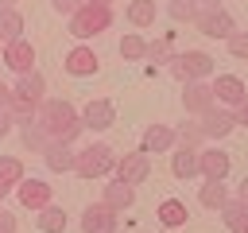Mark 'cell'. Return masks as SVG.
<instances>
[{"instance_id":"9a60e30c","label":"cell","mask_w":248,"mask_h":233,"mask_svg":"<svg viewBox=\"0 0 248 233\" xmlns=\"http://www.w3.org/2000/svg\"><path fill=\"white\" fill-rule=\"evenodd\" d=\"M213 93H217V105H225V109H236V105L248 101V85L236 74H217L213 78Z\"/></svg>"},{"instance_id":"f546056e","label":"cell","mask_w":248,"mask_h":233,"mask_svg":"<svg viewBox=\"0 0 248 233\" xmlns=\"http://www.w3.org/2000/svg\"><path fill=\"white\" fill-rule=\"evenodd\" d=\"M178 132V144H190V148H202L205 144V132H202V120L194 116V120H186L182 128H174Z\"/></svg>"},{"instance_id":"d590c367","label":"cell","mask_w":248,"mask_h":233,"mask_svg":"<svg viewBox=\"0 0 248 233\" xmlns=\"http://www.w3.org/2000/svg\"><path fill=\"white\" fill-rule=\"evenodd\" d=\"M0 233H16V214L0 206Z\"/></svg>"},{"instance_id":"7bdbcfd3","label":"cell","mask_w":248,"mask_h":233,"mask_svg":"<svg viewBox=\"0 0 248 233\" xmlns=\"http://www.w3.org/2000/svg\"><path fill=\"white\" fill-rule=\"evenodd\" d=\"M97 4H112V0H97Z\"/></svg>"},{"instance_id":"30bf717a","label":"cell","mask_w":248,"mask_h":233,"mask_svg":"<svg viewBox=\"0 0 248 233\" xmlns=\"http://www.w3.org/2000/svg\"><path fill=\"white\" fill-rule=\"evenodd\" d=\"M202 120V132H205V140H225L232 128H240V120H236V109H225V105H213L205 116H198Z\"/></svg>"},{"instance_id":"f1b7e54d","label":"cell","mask_w":248,"mask_h":233,"mask_svg":"<svg viewBox=\"0 0 248 233\" xmlns=\"http://www.w3.org/2000/svg\"><path fill=\"white\" fill-rule=\"evenodd\" d=\"M198 0H167V16L174 19V23H194L198 19Z\"/></svg>"},{"instance_id":"d6a6232c","label":"cell","mask_w":248,"mask_h":233,"mask_svg":"<svg viewBox=\"0 0 248 233\" xmlns=\"http://www.w3.org/2000/svg\"><path fill=\"white\" fill-rule=\"evenodd\" d=\"M225 47H229L232 58H244V62H248V31H232V35L225 39Z\"/></svg>"},{"instance_id":"277c9868","label":"cell","mask_w":248,"mask_h":233,"mask_svg":"<svg viewBox=\"0 0 248 233\" xmlns=\"http://www.w3.org/2000/svg\"><path fill=\"white\" fill-rule=\"evenodd\" d=\"M116 159H120V155H116L108 144H89V148L78 151L74 175H81V179H108V175L116 171Z\"/></svg>"},{"instance_id":"ee69618b","label":"cell","mask_w":248,"mask_h":233,"mask_svg":"<svg viewBox=\"0 0 248 233\" xmlns=\"http://www.w3.org/2000/svg\"><path fill=\"white\" fill-rule=\"evenodd\" d=\"M244 233H248V229H244Z\"/></svg>"},{"instance_id":"4dcf8cb0","label":"cell","mask_w":248,"mask_h":233,"mask_svg":"<svg viewBox=\"0 0 248 233\" xmlns=\"http://www.w3.org/2000/svg\"><path fill=\"white\" fill-rule=\"evenodd\" d=\"M0 179L12 183V186H19V179H23V163H19L16 155H0Z\"/></svg>"},{"instance_id":"ba28073f","label":"cell","mask_w":248,"mask_h":233,"mask_svg":"<svg viewBox=\"0 0 248 233\" xmlns=\"http://www.w3.org/2000/svg\"><path fill=\"white\" fill-rule=\"evenodd\" d=\"M62 70H66L70 78H93V74L101 70V58H97L93 47L78 43V47H70V50L62 54Z\"/></svg>"},{"instance_id":"d4e9b609","label":"cell","mask_w":248,"mask_h":233,"mask_svg":"<svg viewBox=\"0 0 248 233\" xmlns=\"http://www.w3.org/2000/svg\"><path fill=\"white\" fill-rule=\"evenodd\" d=\"M155 0H128V8H124V19L132 23V27H151L155 23Z\"/></svg>"},{"instance_id":"ffe728a7","label":"cell","mask_w":248,"mask_h":233,"mask_svg":"<svg viewBox=\"0 0 248 233\" xmlns=\"http://www.w3.org/2000/svg\"><path fill=\"white\" fill-rule=\"evenodd\" d=\"M16 128H19V144H23L27 151H35V155H43V151H46L50 136L43 132V124H39L35 116H23V120H16Z\"/></svg>"},{"instance_id":"2e32d148","label":"cell","mask_w":248,"mask_h":233,"mask_svg":"<svg viewBox=\"0 0 248 233\" xmlns=\"http://www.w3.org/2000/svg\"><path fill=\"white\" fill-rule=\"evenodd\" d=\"M140 148H143L147 155L174 151V148H178V132H174L170 124H147V128H143V140H140Z\"/></svg>"},{"instance_id":"cb8c5ba5","label":"cell","mask_w":248,"mask_h":233,"mask_svg":"<svg viewBox=\"0 0 248 233\" xmlns=\"http://www.w3.org/2000/svg\"><path fill=\"white\" fill-rule=\"evenodd\" d=\"M35 229L39 233H66V210L62 206H43L39 210V217H35Z\"/></svg>"},{"instance_id":"e575fe53","label":"cell","mask_w":248,"mask_h":233,"mask_svg":"<svg viewBox=\"0 0 248 233\" xmlns=\"http://www.w3.org/2000/svg\"><path fill=\"white\" fill-rule=\"evenodd\" d=\"M12 128H16V113L12 109H0V140L12 136Z\"/></svg>"},{"instance_id":"ab89813d","label":"cell","mask_w":248,"mask_h":233,"mask_svg":"<svg viewBox=\"0 0 248 233\" xmlns=\"http://www.w3.org/2000/svg\"><path fill=\"white\" fill-rule=\"evenodd\" d=\"M236 120L248 128V101H244V105H236Z\"/></svg>"},{"instance_id":"1f68e13d","label":"cell","mask_w":248,"mask_h":233,"mask_svg":"<svg viewBox=\"0 0 248 233\" xmlns=\"http://www.w3.org/2000/svg\"><path fill=\"white\" fill-rule=\"evenodd\" d=\"M170 54H174V50H170V39H167V35L155 39V43H147V58H151L155 66H159V62H170Z\"/></svg>"},{"instance_id":"4316f807","label":"cell","mask_w":248,"mask_h":233,"mask_svg":"<svg viewBox=\"0 0 248 233\" xmlns=\"http://www.w3.org/2000/svg\"><path fill=\"white\" fill-rule=\"evenodd\" d=\"M16 39H23V12L8 8L0 12V43H16Z\"/></svg>"},{"instance_id":"9c48e42d","label":"cell","mask_w":248,"mask_h":233,"mask_svg":"<svg viewBox=\"0 0 248 233\" xmlns=\"http://www.w3.org/2000/svg\"><path fill=\"white\" fill-rule=\"evenodd\" d=\"M116 179H124V183H132V186H140L147 175H151V155L143 151V148H136V151H124L120 159H116V171H112Z\"/></svg>"},{"instance_id":"836d02e7","label":"cell","mask_w":248,"mask_h":233,"mask_svg":"<svg viewBox=\"0 0 248 233\" xmlns=\"http://www.w3.org/2000/svg\"><path fill=\"white\" fill-rule=\"evenodd\" d=\"M81 4H85V0H50V8H54L58 16H66V19H70V16H74Z\"/></svg>"},{"instance_id":"4fadbf2b","label":"cell","mask_w":248,"mask_h":233,"mask_svg":"<svg viewBox=\"0 0 248 233\" xmlns=\"http://www.w3.org/2000/svg\"><path fill=\"white\" fill-rule=\"evenodd\" d=\"M194 27H198L205 39H221V43H225V39L236 31V19H232L225 8H217V12H202V16L194 19Z\"/></svg>"},{"instance_id":"60d3db41","label":"cell","mask_w":248,"mask_h":233,"mask_svg":"<svg viewBox=\"0 0 248 233\" xmlns=\"http://www.w3.org/2000/svg\"><path fill=\"white\" fill-rule=\"evenodd\" d=\"M12 190H16V186H12V183H4V179H0V202H4V198H8V194H12Z\"/></svg>"},{"instance_id":"6da1fadb","label":"cell","mask_w":248,"mask_h":233,"mask_svg":"<svg viewBox=\"0 0 248 233\" xmlns=\"http://www.w3.org/2000/svg\"><path fill=\"white\" fill-rule=\"evenodd\" d=\"M35 120L43 124V132H46L50 140H66V144H74L78 132L85 128V124H81V109H74L70 101H58V97H46V101L39 105Z\"/></svg>"},{"instance_id":"5bb4252c","label":"cell","mask_w":248,"mask_h":233,"mask_svg":"<svg viewBox=\"0 0 248 233\" xmlns=\"http://www.w3.org/2000/svg\"><path fill=\"white\" fill-rule=\"evenodd\" d=\"M0 62L19 78V74H31L35 70V47L27 43V39H16V43H4V54H0Z\"/></svg>"},{"instance_id":"f35d334b","label":"cell","mask_w":248,"mask_h":233,"mask_svg":"<svg viewBox=\"0 0 248 233\" xmlns=\"http://www.w3.org/2000/svg\"><path fill=\"white\" fill-rule=\"evenodd\" d=\"M236 198H240V202H244V206H248V175H244V179H240V186H236Z\"/></svg>"},{"instance_id":"52a82bcc","label":"cell","mask_w":248,"mask_h":233,"mask_svg":"<svg viewBox=\"0 0 248 233\" xmlns=\"http://www.w3.org/2000/svg\"><path fill=\"white\" fill-rule=\"evenodd\" d=\"M120 210H112L108 202H89L81 210V233H116L120 229Z\"/></svg>"},{"instance_id":"44dd1931","label":"cell","mask_w":248,"mask_h":233,"mask_svg":"<svg viewBox=\"0 0 248 233\" xmlns=\"http://www.w3.org/2000/svg\"><path fill=\"white\" fill-rule=\"evenodd\" d=\"M232 155L221 148H202V179H229Z\"/></svg>"},{"instance_id":"484cf974","label":"cell","mask_w":248,"mask_h":233,"mask_svg":"<svg viewBox=\"0 0 248 233\" xmlns=\"http://www.w3.org/2000/svg\"><path fill=\"white\" fill-rule=\"evenodd\" d=\"M221 221H225L229 233H244V229H248V206H244L240 198H229L225 210H221Z\"/></svg>"},{"instance_id":"7a4b0ae2","label":"cell","mask_w":248,"mask_h":233,"mask_svg":"<svg viewBox=\"0 0 248 233\" xmlns=\"http://www.w3.org/2000/svg\"><path fill=\"white\" fill-rule=\"evenodd\" d=\"M66 23H70V35H74L78 43H85V39H97L101 31H108L112 8H108V4H97V0H85Z\"/></svg>"},{"instance_id":"83f0119b","label":"cell","mask_w":248,"mask_h":233,"mask_svg":"<svg viewBox=\"0 0 248 233\" xmlns=\"http://www.w3.org/2000/svg\"><path fill=\"white\" fill-rule=\"evenodd\" d=\"M120 58L124 62H140V58H147V43H143V35H136V31H128L124 39H120Z\"/></svg>"},{"instance_id":"ac0fdd59","label":"cell","mask_w":248,"mask_h":233,"mask_svg":"<svg viewBox=\"0 0 248 233\" xmlns=\"http://www.w3.org/2000/svg\"><path fill=\"white\" fill-rule=\"evenodd\" d=\"M43 163H46V171H54V175H66V171H74V163H78V151H74L66 140H50V144H46V151H43Z\"/></svg>"},{"instance_id":"5b68a950","label":"cell","mask_w":248,"mask_h":233,"mask_svg":"<svg viewBox=\"0 0 248 233\" xmlns=\"http://www.w3.org/2000/svg\"><path fill=\"white\" fill-rule=\"evenodd\" d=\"M167 70L178 82H209L213 78V54H205V50H178V54H170Z\"/></svg>"},{"instance_id":"3957f363","label":"cell","mask_w":248,"mask_h":233,"mask_svg":"<svg viewBox=\"0 0 248 233\" xmlns=\"http://www.w3.org/2000/svg\"><path fill=\"white\" fill-rule=\"evenodd\" d=\"M43 101H46V78H43L39 70H31V74H19V82L12 85V113H16V120H23V116H35Z\"/></svg>"},{"instance_id":"7402d4cb","label":"cell","mask_w":248,"mask_h":233,"mask_svg":"<svg viewBox=\"0 0 248 233\" xmlns=\"http://www.w3.org/2000/svg\"><path fill=\"white\" fill-rule=\"evenodd\" d=\"M232 194H229V186H225V179H205L202 186H198V202L205 206V210H225V202H229Z\"/></svg>"},{"instance_id":"e0dca14e","label":"cell","mask_w":248,"mask_h":233,"mask_svg":"<svg viewBox=\"0 0 248 233\" xmlns=\"http://www.w3.org/2000/svg\"><path fill=\"white\" fill-rule=\"evenodd\" d=\"M170 175H174V179H198V175H202V148L178 144L174 155H170Z\"/></svg>"},{"instance_id":"7c38bea8","label":"cell","mask_w":248,"mask_h":233,"mask_svg":"<svg viewBox=\"0 0 248 233\" xmlns=\"http://www.w3.org/2000/svg\"><path fill=\"white\" fill-rule=\"evenodd\" d=\"M50 194H54V190H50V183H46V179H27V175H23V179H19V186H16L19 206H23V210H35V214H39L43 206H50Z\"/></svg>"},{"instance_id":"8992f818","label":"cell","mask_w":248,"mask_h":233,"mask_svg":"<svg viewBox=\"0 0 248 233\" xmlns=\"http://www.w3.org/2000/svg\"><path fill=\"white\" fill-rule=\"evenodd\" d=\"M213 105H217L213 82H182V109H186V116H205Z\"/></svg>"},{"instance_id":"74e56055","label":"cell","mask_w":248,"mask_h":233,"mask_svg":"<svg viewBox=\"0 0 248 233\" xmlns=\"http://www.w3.org/2000/svg\"><path fill=\"white\" fill-rule=\"evenodd\" d=\"M198 8H202V12H217V8H225V4H221V0H198ZM202 12H198V16H202Z\"/></svg>"},{"instance_id":"b9f144b4","label":"cell","mask_w":248,"mask_h":233,"mask_svg":"<svg viewBox=\"0 0 248 233\" xmlns=\"http://www.w3.org/2000/svg\"><path fill=\"white\" fill-rule=\"evenodd\" d=\"M8 8H16V0H0V12H8Z\"/></svg>"},{"instance_id":"603a6c76","label":"cell","mask_w":248,"mask_h":233,"mask_svg":"<svg viewBox=\"0 0 248 233\" xmlns=\"http://www.w3.org/2000/svg\"><path fill=\"white\" fill-rule=\"evenodd\" d=\"M155 217H159V225H163V229H182V225H186V217H190V210H186V202H182V198H163V202H159V210H155Z\"/></svg>"},{"instance_id":"8d00e7d4","label":"cell","mask_w":248,"mask_h":233,"mask_svg":"<svg viewBox=\"0 0 248 233\" xmlns=\"http://www.w3.org/2000/svg\"><path fill=\"white\" fill-rule=\"evenodd\" d=\"M0 109H12V85L0 82Z\"/></svg>"},{"instance_id":"8fae6325","label":"cell","mask_w":248,"mask_h":233,"mask_svg":"<svg viewBox=\"0 0 248 233\" xmlns=\"http://www.w3.org/2000/svg\"><path fill=\"white\" fill-rule=\"evenodd\" d=\"M81 124H85V128H93V132L112 128V124H116V105H112V101H105V97H89V101L81 105Z\"/></svg>"},{"instance_id":"d6986e66","label":"cell","mask_w":248,"mask_h":233,"mask_svg":"<svg viewBox=\"0 0 248 233\" xmlns=\"http://www.w3.org/2000/svg\"><path fill=\"white\" fill-rule=\"evenodd\" d=\"M101 202H108L112 210H120V214H124V210H132V206H136V186L112 175V179L105 183V190H101Z\"/></svg>"}]
</instances>
